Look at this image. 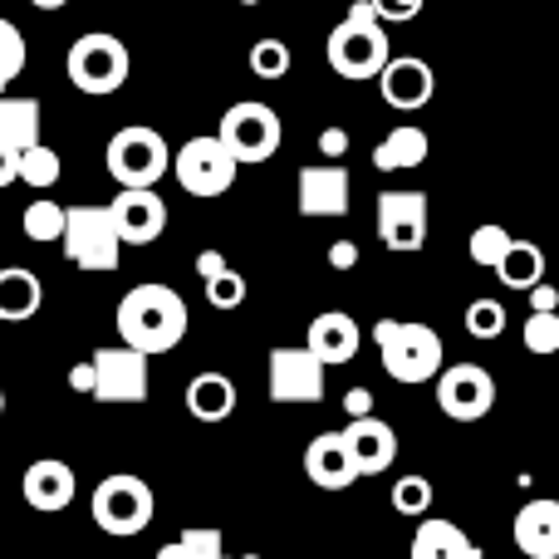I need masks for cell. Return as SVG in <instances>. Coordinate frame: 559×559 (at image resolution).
I'll return each instance as SVG.
<instances>
[{"instance_id": "60d3db41", "label": "cell", "mask_w": 559, "mask_h": 559, "mask_svg": "<svg viewBox=\"0 0 559 559\" xmlns=\"http://www.w3.org/2000/svg\"><path fill=\"white\" fill-rule=\"evenodd\" d=\"M531 309H550V314H559V289H550L545 280L531 285Z\"/></svg>"}, {"instance_id": "83f0119b", "label": "cell", "mask_w": 559, "mask_h": 559, "mask_svg": "<svg viewBox=\"0 0 559 559\" xmlns=\"http://www.w3.org/2000/svg\"><path fill=\"white\" fill-rule=\"evenodd\" d=\"M64 177V163H59V153L49 143H35L20 153V167H15V182L35 187V192H55V182Z\"/></svg>"}, {"instance_id": "52a82bcc", "label": "cell", "mask_w": 559, "mask_h": 559, "mask_svg": "<svg viewBox=\"0 0 559 559\" xmlns=\"http://www.w3.org/2000/svg\"><path fill=\"white\" fill-rule=\"evenodd\" d=\"M94 525L104 535H118V540H128V535H143L147 521H153L157 501H153V486L143 481V476H128V472H114L104 476V481L94 486Z\"/></svg>"}, {"instance_id": "d6986e66", "label": "cell", "mask_w": 559, "mask_h": 559, "mask_svg": "<svg viewBox=\"0 0 559 559\" xmlns=\"http://www.w3.org/2000/svg\"><path fill=\"white\" fill-rule=\"evenodd\" d=\"M344 447L354 456V472L358 476H378L397 462V432L383 423V417H348L344 427Z\"/></svg>"}, {"instance_id": "603a6c76", "label": "cell", "mask_w": 559, "mask_h": 559, "mask_svg": "<svg viewBox=\"0 0 559 559\" xmlns=\"http://www.w3.org/2000/svg\"><path fill=\"white\" fill-rule=\"evenodd\" d=\"M39 123H45V114H39V98L0 94V147H10V153H25V147L45 143V138H39Z\"/></svg>"}, {"instance_id": "ab89813d", "label": "cell", "mask_w": 559, "mask_h": 559, "mask_svg": "<svg viewBox=\"0 0 559 559\" xmlns=\"http://www.w3.org/2000/svg\"><path fill=\"white\" fill-rule=\"evenodd\" d=\"M344 413L348 417H368V413H373V393H368V388H348V393H344Z\"/></svg>"}, {"instance_id": "44dd1931", "label": "cell", "mask_w": 559, "mask_h": 559, "mask_svg": "<svg viewBox=\"0 0 559 559\" xmlns=\"http://www.w3.org/2000/svg\"><path fill=\"white\" fill-rule=\"evenodd\" d=\"M515 545L531 559H559V501L535 496L515 511Z\"/></svg>"}, {"instance_id": "4dcf8cb0", "label": "cell", "mask_w": 559, "mask_h": 559, "mask_svg": "<svg viewBox=\"0 0 559 559\" xmlns=\"http://www.w3.org/2000/svg\"><path fill=\"white\" fill-rule=\"evenodd\" d=\"M515 236L506 231V226H496V222H481L472 231V241H466V251H472V261L481 265V271H496V261L506 255V246H511Z\"/></svg>"}, {"instance_id": "ee69618b", "label": "cell", "mask_w": 559, "mask_h": 559, "mask_svg": "<svg viewBox=\"0 0 559 559\" xmlns=\"http://www.w3.org/2000/svg\"><path fill=\"white\" fill-rule=\"evenodd\" d=\"M69 388H74V393H94V368L74 364V368H69Z\"/></svg>"}, {"instance_id": "bcb514c9", "label": "cell", "mask_w": 559, "mask_h": 559, "mask_svg": "<svg viewBox=\"0 0 559 559\" xmlns=\"http://www.w3.org/2000/svg\"><path fill=\"white\" fill-rule=\"evenodd\" d=\"M157 559H192V555H187V550H182V545H177V540H173V545H163V550H157Z\"/></svg>"}, {"instance_id": "c3c4849f", "label": "cell", "mask_w": 559, "mask_h": 559, "mask_svg": "<svg viewBox=\"0 0 559 559\" xmlns=\"http://www.w3.org/2000/svg\"><path fill=\"white\" fill-rule=\"evenodd\" d=\"M222 559H265V555H222Z\"/></svg>"}, {"instance_id": "7402d4cb", "label": "cell", "mask_w": 559, "mask_h": 559, "mask_svg": "<svg viewBox=\"0 0 559 559\" xmlns=\"http://www.w3.org/2000/svg\"><path fill=\"white\" fill-rule=\"evenodd\" d=\"M45 305V285H39L35 271L25 265H0V324H25V319L39 314Z\"/></svg>"}, {"instance_id": "e575fe53", "label": "cell", "mask_w": 559, "mask_h": 559, "mask_svg": "<svg viewBox=\"0 0 559 559\" xmlns=\"http://www.w3.org/2000/svg\"><path fill=\"white\" fill-rule=\"evenodd\" d=\"M289 64H295V55H289L285 39H261V45L251 49V74L255 79H285Z\"/></svg>"}, {"instance_id": "30bf717a", "label": "cell", "mask_w": 559, "mask_h": 559, "mask_svg": "<svg viewBox=\"0 0 559 559\" xmlns=\"http://www.w3.org/2000/svg\"><path fill=\"white\" fill-rule=\"evenodd\" d=\"M265 383H271V403H324V368L309 348H271L265 358Z\"/></svg>"}, {"instance_id": "5b68a950", "label": "cell", "mask_w": 559, "mask_h": 559, "mask_svg": "<svg viewBox=\"0 0 559 559\" xmlns=\"http://www.w3.org/2000/svg\"><path fill=\"white\" fill-rule=\"evenodd\" d=\"M167 163H173L167 138L157 133V128H147V123L118 128V133L108 138V147H104V167H108V177H114L123 192H133V187H157L163 182V173H167Z\"/></svg>"}, {"instance_id": "7c38bea8", "label": "cell", "mask_w": 559, "mask_h": 559, "mask_svg": "<svg viewBox=\"0 0 559 559\" xmlns=\"http://www.w3.org/2000/svg\"><path fill=\"white\" fill-rule=\"evenodd\" d=\"M295 202L299 216H314V222H338L354 206V182H348L344 163H309L295 177Z\"/></svg>"}, {"instance_id": "b9f144b4", "label": "cell", "mask_w": 559, "mask_h": 559, "mask_svg": "<svg viewBox=\"0 0 559 559\" xmlns=\"http://www.w3.org/2000/svg\"><path fill=\"white\" fill-rule=\"evenodd\" d=\"M222 271H226V255L222 251H202V255H197V275H202V285L212 275H222Z\"/></svg>"}, {"instance_id": "f546056e", "label": "cell", "mask_w": 559, "mask_h": 559, "mask_svg": "<svg viewBox=\"0 0 559 559\" xmlns=\"http://www.w3.org/2000/svg\"><path fill=\"white\" fill-rule=\"evenodd\" d=\"M25 59H29L25 35H20V29L10 25L5 15H0V94H5V88L15 84L20 74H25Z\"/></svg>"}, {"instance_id": "ffe728a7", "label": "cell", "mask_w": 559, "mask_h": 559, "mask_svg": "<svg viewBox=\"0 0 559 559\" xmlns=\"http://www.w3.org/2000/svg\"><path fill=\"white\" fill-rule=\"evenodd\" d=\"M305 476L319 486V491H348L358 481L354 456L344 447V432H319L314 442L305 447Z\"/></svg>"}, {"instance_id": "f1b7e54d", "label": "cell", "mask_w": 559, "mask_h": 559, "mask_svg": "<svg viewBox=\"0 0 559 559\" xmlns=\"http://www.w3.org/2000/svg\"><path fill=\"white\" fill-rule=\"evenodd\" d=\"M20 226H25L29 241L49 246V241H59V236H64V206H59L55 197H35V202L25 206V216H20Z\"/></svg>"}, {"instance_id": "3957f363", "label": "cell", "mask_w": 559, "mask_h": 559, "mask_svg": "<svg viewBox=\"0 0 559 559\" xmlns=\"http://www.w3.org/2000/svg\"><path fill=\"white\" fill-rule=\"evenodd\" d=\"M373 344L383 358V373L393 383H432L442 373V334L432 324H417V319H378L373 324Z\"/></svg>"}, {"instance_id": "8992f818", "label": "cell", "mask_w": 559, "mask_h": 559, "mask_svg": "<svg viewBox=\"0 0 559 559\" xmlns=\"http://www.w3.org/2000/svg\"><path fill=\"white\" fill-rule=\"evenodd\" d=\"M280 138H285V123L271 104L261 98H241L222 114V128H216V143L231 153L236 167H255V163H271L280 153Z\"/></svg>"}, {"instance_id": "8fae6325", "label": "cell", "mask_w": 559, "mask_h": 559, "mask_svg": "<svg viewBox=\"0 0 559 559\" xmlns=\"http://www.w3.org/2000/svg\"><path fill=\"white\" fill-rule=\"evenodd\" d=\"M437 407L452 423H481L496 407V378L481 364H452L437 373Z\"/></svg>"}, {"instance_id": "4316f807", "label": "cell", "mask_w": 559, "mask_h": 559, "mask_svg": "<svg viewBox=\"0 0 559 559\" xmlns=\"http://www.w3.org/2000/svg\"><path fill=\"white\" fill-rule=\"evenodd\" d=\"M496 280H501L506 289H531L545 280V251L535 241H511L506 246V255L496 261Z\"/></svg>"}, {"instance_id": "7bdbcfd3", "label": "cell", "mask_w": 559, "mask_h": 559, "mask_svg": "<svg viewBox=\"0 0 559 559\" xmlns=\"http://www.w3.org/2000/svg\"><path fill=\"white\" fill-rule=\"evenodd\" d=\"M354 261H358L354 241H334V246H329V265H334V271H348Z\"/></svg>"}, {"instance_id": "7dc6e473", "label": "cell", "mask_w": 559, "mask_h": 559, "mask_svg": "<svg viewBox=\"0 0 559 559\" xmlns=\"http://www.w3.org/2000/svg\"><path fill=\"white\" fill-rule=\"evenodd\" d=\"M29 5H35V10H64L69 0H29Z\"/></svg>"}, {"instance_id": "681fc988", "label": "cell", "mask_w": 559, "mask_h": 559, "mask_svg": "<svg viewBox=\"0 0 559 559\" xmlns=\"http://www.w3.org/2000/svg\"><path fill=\"white\" fill-rule=\"evenodd\" d=\"M0 413H5V388H0Z\"/></svg>"}, {"instance_id": "8d00e7d4", "label": "cell", "mask_w": 559, "mask_h": 559, "mask_svg": "<svg viewBox=\"0 0 559 559\" xmlns=\"http://www.w3.org/2000/svg\"><path fill=\"white\" fill-rule=\"evenodd\" d=\"M206 299H212V309H236V305H246V275H236L231 265H226L222 275L206 280Z\"/></svg>"}, {"instance_id": "7a4b0ae2", "label": "cell", "mask_w": 559, "mask_h": 559, "mask_svg": "<svg viewBox=\"0 0 559 559\" xmlns=\"http://www.w3.org/2000/svg\"><path fill=\"white\" fill-rule=\"evenodd\" d=\"M324 55H329V69H334L338 79H354V84L378 79V69L388 64L393 49H388V25L368 10V0H354L348 15L329 29Z\"/></svg>"}, {"instance_id": "cb8c5ba5", "label": "cell", "mask_w": 559, "mask_h": 559, "mask_svg": "<svg viewBox=\"0 0 559 559\" xmlns=\"http://www.w3.org/2000/svg\"><path fill=\"white\" fill-rule=\"evenodd\" d=\"M427 153H432V138L417 123H403L373 147V167L378 173H413V167L427 163Z\"/></svg>"}, {"instance_id": "6da1fadb", "label": "cell", "mask_w": 559, "mask_h": 559, "mask_svg": "<svg viewBox=\"0 0 559 559\" xmlns=\"http://www.w3.org/2000/svg\"><path fill=\"white\" fill-rule=\"evenodd\" d=\"M114 324H118V338H123V348L153 358V354H173V348L182 344L192 314H187V299L177 295L173 285H157V280H147V285H133L123 299H118Z\"/></svg>"}, {"instance_id": "f6af8a7d", "label": "cell", "mask_w": 559, "mask_h": 559, "mask_svg": "<svg viewBox=\"0 0 559 559\" xmlns=\"http://www.w3.org/2000/svg\"><path fill=\"white\" fill-rule=\"evenodd\" d=\"M15 167H20V153H10V147H0V192H5V187L15 182Z\"/></svg>"}, {"instance_id": "484cf974", "label": "cell", "mask_w": 559, "mask_h": 559, "mask_svg": "<svg viewBox=\"0 0 559 559\" xmlns=\"http://www.w3.org/2000/svg\"><path fill=\"white\" fill-rule=\"evenodd\" d=\"M413 559H481L462 525L452 521H423L413 535Z\"/></svg>"}, {"instance_id": "d6a6232c", "label": "cell", "mask_w": 559, "mask_h": 559, "mask_svg": "<svg viewBox=\"0 0 559 559\" xmlns=\"http://www.w3.org/2000/svg\"><path fill=\"white\" fill-rule=\"evenodd\" d=\"M521 338L531 354H559V314H550V309H531V319L521 324Z\"/></svg>"}, {"instance_id": "277c9868", "label": "cell", "mask_w": 559, "mask_h": 559, "mask_svg": "<svg viewBox=\"0 0 559 559\" xmlns=\"http://www.w3.org/2000/svg\"><path fill=\"white\" fill-rule=\"evenodd\" d=\"M64 74H69V84H74L79 94L108 98V94H118V88L128 84V74H133V55H128V45L118 35L88 29V35H79L74 45H69Z\"/></svg>"}, {"instance_id": "ac0fdd59", "label": "cell", "mask_w": 559, "mask_h": 559, "mask_svg": "<svg viewBox=\"0 0 559 559\" xmlns=\"http://www.w3.org/2000/svg\"><path fill=\"white\" fill-rule=\"evenodd\" d=\"M20 491H25V506L39 515H59L74 506L79 496V481H74V466L59 462V456H39V462L25 466V481H20Z\"/></svg>"}, {"instance_id": "4fadbf2b", "label": "cell", "mask_w": 559, "mask_h": 559, "mask_svg": "<svg viewBox=\"0 0 559 559\" xmlns=\"http://www.w3.org/2000/svg\"><path fill=\"white\" fill-rule=\"evenodd\" d=\"M94 368V393L98 403H147V358L133 354V348H98L88 358Z\"/></svg>"}, {"instance_id": "1f68e13d", "label": "cell", "mask_w": 559, "mask_h": 559, "mask_svg": "<svg viewBox=\"0 0 559 559\" xmlns=\"http://www.w3.org/2000/svg\"><path fill=\"white\" fill-rule=\"evenodd\" d=\"M388 501H393L397 515H427V506H432V481H427V476H417V472L413 476H397Z\"/></svg>"}, {"instance_id": "2e32d148", "label": "cell", "mask_w": 559, "mask_h": 559, "mask_svg": "<svg viewBox=\"0 0 559 559\" xmlns=\"http://www.w3.org/2000/svg\"><path fill=\"white\" fill-rule=\"evenodd\" d=\"M437 74L423 55H388V64L378 69V94H383L388 108L397 114H417V108L432 104Z\"/></svg>"}, {"instance_id": "9c48e42d", "label": "cell", "mask_w": 559, "mask_h": 559, "mask_svg": "<svg viewBox=\"0 0 559 559\" xmlns=\"http://www.w3.org/2000/svg\"><path fill=\"white\" fill-rule=\"evenodd\" d=\"M173 177L182 182V192L212 202V197L231 192L236 163H231V153L216 143V133H197V138H187V143L173 153Z\"/></svg>"}, {"instance_id": "9a60e30c", "label": "cell", "mask_w": 559, "mask_h": 559, "mask_svg": "<svg viewBox=\"0 0 559 559\" xmlns=\"http://www.w3.org/2000/svg\"><path fill=\"white\" fill-rule=\"evenodd\" d=\"M108 222L118 231V246H153L167 231V202L153 187H133L108 202Z\"/></svg>"}, {"instance_id": "f907efd6", "label": "cell", "mask_w": 559, "mask_h": 559, "mask_svg": "<svg viewBox=\"0 0 559 559\" xmlns=\"http://www.w3.org/2000/svg\"><path fill=\"white\" fill-rule=\"evenodd\" d=\"M241 5H261V0H241Z\"/></svg>"}, {"instance_id": "e0dca14e", "label": "cell", "mask_w": 559, "mask_h": 559, "mask_svg": "<svg viewBox=\"0 0 559 559\" xmlns=\"http://www.w3.org/2000/svg\"><path fill=\"white\" fill-rule=\"evenodd\" d=\"M305 348L319 358V368L354 364L358 348H364V329H358V319H354V314H344V309H324V314L309 319V329H305Z\"/></svg>"}, {"instance_id": "836d02e7", "label": "cell", "mask_w": 559, "mask_h": 559, "mask_svg": "<svg viewBox=\"0 0 559 559\" xmlns=\"http://www.w3.org/2000/svg\"><path fill=\"white\" fill-rule=\"evenodd\" d=\"M466 334L472 338H501L506 334V305L501 299H472V305H466Z\"/></svg>"}, {"instance_id": "74e56055", "label": "cell", "mask_w": 559, "mask_h": 559, "mask_svg": "<svg viewBox=\"0 0 559 559\" xmlns=\"http://www.w3.org/2000/svg\"><path fill=\"white\" fill-rule=\"evenodd\" d=\"M427 0H368V10H373L383 25H407V20L423 15Z\"/></svg>"}, {"instance_id": "5bb4252c", "label": "cell", "mask_w": 559, "mask_h": 559, "mask_svg": "<svg viewBox=\"0 0 559 559\" xmlns=\"http://www.w3.org/2000/svg\"><path fill=\"white\" fill-rule=\"evenodd\" d=\"M378 241L388 251H423L427 246V197L423 192H383L378 197Z\"/></svg>"}, {"instance_id": "f35d334b", "label": "cell", "mask_w": 559, "mask_h": 559, "mask_svg": "<svg viewBox=\"0 0 559 559\" xmlns=\"http://www.w3.org/2000/svg\"><path fill=\"white\" fill-rule=\"evenodd\" d=\"M319 153H324V163H338V157L348 153V128H324V133H319Z\"/></svg>"}, {"instance_id": "d590c367", "label": "cell", "mask_w": 559, "mask_h": 559, "mask_svg": "<svg viewBox=\"0 0 559 559\" xmlns=\"http://www.w3.org/2000/svg\"><path fill=\"white\" fill-rule=\"evenodd\" d=\"M177 545H182L192 559H222L226 555V535L216 531V525H187V531L177 535Z\"/></svg>"}, {"instance_id": "ba28073f", "label": "cell", "mask_w": 559, "mask_h": 559, "mask_svg": "<svg viewBox=\"0 0 559 559\" xmlns=\"http://www.w3.org/2000/svg\"><path fill=\"white\" fill-rule=\"evenodd\" d=\"M59 246L79 271H118V255H123L114 222H108V206H64Z\"/></svg>"}, {"instance_id": "d4e9b609", "label": "cell", "mask_w": 559, "mask_h": 559, "mask_svg": "<svg viewBox=\"0 0 559 559\" xmlns=\"http://www.w3.org/2000/svg\"><path fill=\"white\" fill-rule=\"evenodd\" d=\"M187 413L197 423H226L236 413V383L226 373H197L187 383Z\"/></svg>"}]
</instances>
